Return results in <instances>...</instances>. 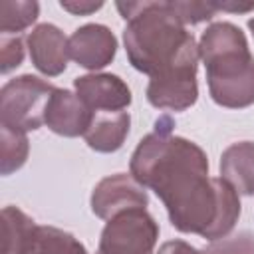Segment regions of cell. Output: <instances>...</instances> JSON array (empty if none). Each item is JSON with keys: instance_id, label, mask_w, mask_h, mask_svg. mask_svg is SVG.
Returning a JSON list of instances; mask_svg holds the SVG:
<instances>
[{"instance_id": "obj_17", "label": "cell", "mask_w": 254, "mask_h": 254, "mask_svg": "<svg viewBox=\"0 0 254 254\" xmlns=\"http://www.w3.org/2000/svg\"><path fill=\"white\" fill-rule=\"evenodd\" d=\"M34 254H89L85 246L67 230L58 226H40Z\"/></svg>"}, {"instance_id": "obj_6", "label": "cell", "mask_w": 254, "mask_h": 254, "mask_svg": "<svg viewBox=\"0 0 254 254\" xmlns=\"http://www.w3.org/2000/svg\"><path fill=\"white\" fill-rule=\"evenodd\" d=\"M198 60H200L198 52L190 54L179 64L171 65L169 69L149 77L147 101L153 107L167 111H185L192 107L198 99V83H196Z\"/></svg>"}, {"instance_id": "obj_15", "label": "cell", "mask_w": 254, "mask_h": 254, "mask_svg": "<svg viewBox=\"0 0 254 254\" xmlns=\"http://www.w3.org/2000/svg\"><path fill=\"white\" fill-rule=\"evenodd\" d=\"M30 153V141L24 131L0 125V173L4 177L24 167Z\"/></svg>"}, {"instance_id": "obj_11", "label": "cell", "mask_w": 254, "mask_h": 254, "mask_svg": "<svg viewBox=\"0 0 254 254\" xmlns=\"http://www.w3.org/2000/svg\"><path fill=\"white\" fill-rule=\"evenodd\" d=\"M93 119V111L77 97L75 91L56 87L46 105V125L62 137L85 135Z\"/></svg>"}, {"instance_id": "obj_9", "label": "cell", "mask_w": 254, "mask_h": 254, "mask_svg": "<svg viewBox=\"0 0 254 254\" xmlns=\"http://www.w3.org/2000/svg\"><path fill=\"white\" fill-rule=\"evenodd\" d=\"M26 46L34 67L46 77H58L65 71L69 60V38L56 24H38L28 36Z\"/></svg>"}, {"instance_id": "obj_4", "label": "cell", "mask_w": 254, "mask_h": 254, "mask_svg": "<svg viewBox=\"0 0 254 254\" xmlns=\"http://www.w3.org/2000/svg\"><path fill=\"white\" fill-rule=\"evenodd\" d=\"M46 79L24 73L8 79L0 89V125L18 131H36L46 125V105L54 93Z\"/></svg>"}, {"instance_id": "obj_21", "label": "cell", "mask_w": 254, "mask_h": 254, "mask_svg": "<svg viewBox=\"0 0 254 254\" xmlns=\"http://www.w3.org/2000/svg\"><path fill=\"white\" fill-rule=\"evenodd\" d=\"M60 6H62L65 12L73 14V16H89V14L97 12L99 8H103V2H89V0H81V2H77V0H62Z\"/></svg>"}, {"instance_id": "obj_1", "label": "cell", "mask_w": 254, "mask_h": 254, "mask_svg": "<svg viewBox=\"0 0 254 254\" xmlns=\"http://www.w3.org/2000/svg\"><path fill=\"white\" fill-rule=\"evenodd\" d=\"M171 127L173 121L165 115L137 143L129 175L161 198L179 232L220 240L240 218L238 192L222 177H210L202 147L173 135Z\"/></svg>"}, {"instance_id": "obj_23", "label": "cell", "mask_w": 254, "mask_h": 254, "mask_svg": "<svg viewBox=\"0 0 254 254\" xmlns=\"http://www.w3.org/2000/svg\"><path fill=\"white\" fill-rule=\"evenodd\" d=\"M218 10L222 12H240V14H246V12H252L254 10V2H248V4H238V2H216Z\"/></svg>"}, {"instance_id": "obj_14", "label": "cell", "mask_w": 254, "mask_h": 254, "mask_svg": "<svg viewBox=\"0 0 254 254\" xmlns=\"http://www.w3.org/2000/svg\"><path fill=\"white\" fill-rule=\"evenodd\" d=\"M38 228L34 218H30L18 206L2 208V254H34Z\"/></svg>"}, {"instance_id": "obj_3", "label": "cell", "mask_w": 254, "mask_h": 254, "mask_svg": "<svg viewBox=\"0 0 254 254\" xmlns=\"http://www.w3.org/2000/svg\"><path fill=\"white\" fill-rule=\"evenodd\" d=\"M198 56L212 101L228 109L254 103V56L244 32L232 22H212L200 34Z\"/></svg>"}, {"instance_id": "obj_16", "label": "cell", "mask_w": 254, "mask_h": 254, "mask_svg": "<svg viewBox=\"0 0 254 254\" xmlns=\"http://www.w3.org/2000/svg\"><path fill=\"white\" fill-rule=\"evenodd\" d=\"M40 16V4L36 0H4L0 2V32L4 36H18V32L30 28Z\"/></svg>"}, {"instance_id": "obj_2", "label": "cell", "mask_w": 254, "mask_h": 254, "mask_svg": "<svg viewBox=\"0 0 254 254\" xmlns=\"http://www.w3.org/2000/svg\"><path fill=\"white\" fill-rule=\"evenodd\" d=\"M127 26L123 44L129 64L149 77L198 52L194 36L175 14L171 0L117 2Z\"/></svg>"}, {"instance_id": "obj_12", "label": "cell", "mask_w": 254, "mask_h": 254, "mask_svg": "<svg viewBox=\"0 0 254 254\" xmlns=\"http://www.w3.org/2000/svg\"><path fill=\"white\" fill-rule=\"evenodd\" d=\"M131 127L129 111H99L93 113L91 125L83 139L95 153H115L123 147Z\"/></svg>"}, {"instance_id": "obj_7", "label": "cell", "mask_w": 254, "mask_h": 254, "mask_svg": "<svg viewBox=\"0 0 254 254\" xmlns=\"http://www.w3.org/2000/svg\"><path fill=\"white\" fill-rule=\"evenodd\" d=\"M91 212L101 218L109 220L115 214L131 208H147L149 196L143 185H139L127 173H115L101 179L91 190Z\"/></svg>"}, {"instance_id": "obj_18", "label": "cell", "mask_w": 254, "mask_h": 254, "mask_svg": "<svg viewBox=\"0 0 254 254\" xmlns=\"http://www.w3.org/2000/svg\"><path fill=\"white\" fill-rule=\"evenodd\" d=\"M171 6L179 20L187 26H194L206 20H212L214 14L218 12L216 2H194V0H171Z\"/></svg>"}, {"instance_id": "obj_5", "label": "cell", "mask_w": 254, "mask_h": 254, "mask_svg": "<svg viewBox=\"0 0 254 254\" xmlns=\"http://www.w3.org/2000/svg\"><path fill=\"white\" fill-rule=\"evenodd\" d=\"M159 224L147 208H131L109 218L101 230L97 254H153Z\"/></svg>"}, {"instance_id": "obj_10", "label": "cell", "mask_w": 254, "mask_h": 254, "mask_svg": "<svg viewBox=\"0 0 254 254\" xmlns=\"http://www.w3.org/2000/svg\"><path fill=\"white\" fill-rule=\"evenodd\" d=\"M77 97L93 111H125L131 101L129 85L115 73H85L73 79Z\"/></svg>"}, {"instance_id": "obj_8", "label": "cell", "mask_w": 254, "mask_h": 254, "mask_svg": "<svg viewBox=\"0 0 254 254\" xmlns=\"http://www.w3.org/2000/svg\"><path fill=\"white\" fill-rule=\"evenodd\" d=\"M115 54L117 38L103 24H83L69 36V58L93 73L109 65Z\"/></svg>"}, {"instance_id": "obj_22", "label": "cell", "mask_w": 254, "mask_h": 254, "mask_svg": "<svg viewBox=\"0 0 254 254\" xmlns=\"http://www.w3.org/2000/svg\"><path fill=\"white\" fill-rule=\"evenodd\" d=\"M157 254H202V250L190 246L185 240H169V242L161 244Z\"/></svg>"}, {"instance_id": "obj_19", "label": "cell", "mask_w": 254, "mask_h": 254, "mask_svg": "<svg viewBox=\"0 0 254 254\" xmlns=\"http://www.w3.org/2000/svg\"><path fill=\"white\" fill-rule=\"evenodd\" d=\"M202 254H254V234L242 230L234 236H224L210 242Z\"/></svg>"}, {"instance_id": "obj_24", "label": "cell", "mask_w": 254, "mask_h": 254, "mask_svg": "<svg viewBox=\"0 0 254 254\" xmlns=\"http://www.w3.org/2000/svg\"><path fill=\"white\" fill-rule=\"evenodd\" d=\"M248 28H250V32H252V36H254V18L248 20Z\"/></svg>"}, {"instance_id": "obj_20", "label": "cell", "mask_w": 254, "mask_h": 254, "mask_svg": "<svg viewBox=\"0 0 254 254\" xmlns=\"http://www.w3.org/2000/svg\"><path fill=\"white\" fill-rule=\"evenodd\" d=\"M24 62V40L20 36H4L0 38V71L10 73Z\"/></svg>"}, {"instance_id": "obj_13", "label": "cell", "mask_w": 254, "mask_h": 254, "mask_svg": "<svg viewBox=\"0 0 254 254\" xmlns=\"http://www.w3.org/2000/svg\"><path fill=\"white\" fill-rule=\"evenodd\" d=\"M220 177L230 183L238 194H254V141H238L220 155Z\"/></svg>"}]
</instances>
